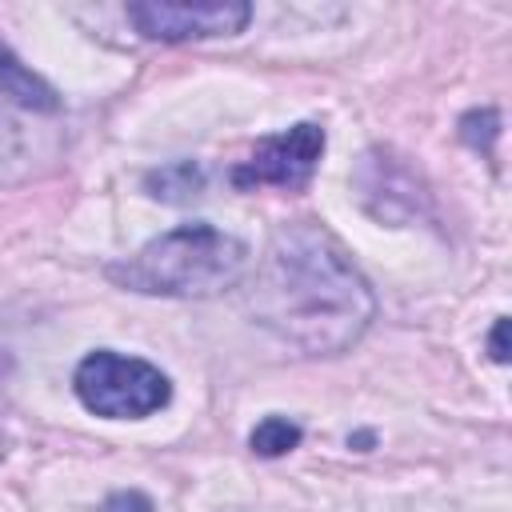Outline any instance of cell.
<instances>
[{"mask_svg": "<svg viewBox=\"0 0 512 512\" xmlns=\"http://www.w3.org/2000/svg\"><path fill=\"white\" fill-rule=\"evenodd\" d=\"M248 276L252 320L300 356H336L352 348L376 316L368 280L340 240L312 220L276 228Z\"/></svg>", "mask_w": 512, "mask_h": 512, "instance_id": "obj_1", "label": "cell"}, {"mask_svg": "<svg viewBox=\"0 0 512 512\" xmlns=\"http://www.w3.org/2000/svg\"><path fill=\"white\" fill-rule=\"evenodd\" d=\"M148 188H152V196L180 204V200L200 196V188H204V172H200L192 160H176V164H164L160 172H152V176H148Z\"/></svg>", "mask_w": 512, "mask_h": 512, "instance_id": "obj_7", "label": "cell"}, {"mask_svg": "<svg viewBox=\"0 0 512 512\" xmlns=\"http://www.w3.org/2000/svg\"><path fill=\"white\" fill-rule=\"evenodd\" d=\"M100 512H152V500H148L140 488H120V492H112V496L104 500Z\"/></svg>", "mask_w": 512, "mask_h": 512, "instance_id": "obj_10", "label": "cell"}, {"mask_svg": "<svg viewBox=\"0 0 512 512\" xmlns=\"http://www.w3.org/2000/svg\"><path fill=\"white\" fill-rule=\"evenodd\" d=\"M252 8L240 0H144L128 4V20L148 40H208L232 36L248 24Z\"/></svg>", "mask_w": 512, "mask_h": 512, "instance_id": "obj_4", "label": "cell"}, {"mask_svg": "<svg viewBox=\"0 0 512 512\" xmlns=\"http://www.w3.org/2000/svg\"><path fill=\"white\" fill-rule=\"evenodd\" d=\"M252 268V252L232 232L212 224H180L148 240L124 264H112L108 276L144 296H216L236 288Z\"/></svg>", "mask_w": 512, "mask_h": 512, "instance_id": "obj_2", "label": "cell"}, {"mask_svg": "<svg viewBox=\"0 0 512 512\" xmlns=\"http://www.w3.org/2000/svg\"><path fill=\"white\" fill-rule=\"evenodd\" d=\"M504 332H508V320H496V328H492V340H488V348H492V360H508V344H504Z\"/></svg>", "mask_w": 512, "mask_h": 512, "instance_id": "obj_11", "label": "cell"}, {"mask_svg": "<svg viewBox=\"0 0 512 512\" xmlns=\"http://www.w3.org/2000/svg\"><path fill=\"white\" fill-rule=\"evenodd\" d=\"M248 444H252L256 456H284V452H292L300 444V424H292L288 416H264L252 428Z\"/></svg>", "mask_w": 512, "mask_h": 512, "instance_id": "obj_8", "label": "cell"}, {"mask_svg": "<svg viewBox=\"0 0 512 512\" xmlns=\"http://www.w3.org/2000/svg\"><path fill=\"white\" fill-rule=\"evenodd\" d=\"M320 152H324V128L320 124H292L288 132H276V136H264L252 156L232 172V184L236 188H260V184H272V188H304L320 164Z\"/></svg>", "mask_w": 512, "mask_h": 512, "instance_id": "obj_5", "label": "cell"}, {"mask_svg": "<svg viewBox=\"0 0 512 512\" xmlns=\"http://www.w3.org/2000/svg\"><path fill=\"white\" fill-rule=\"evenodd\" d=\"M0 96H8L12 104L28 108V112H56V92L32 72L24 68L4 44H0Z\"/></svg>", "mask_w": 512, "mask_h": 512, "instance_id": "obj_6", "label": "cell"}, {"mask_svg": "<svg viewBox=\"0 0 512 512\" xmlns=\"http://www.w3.org/2000/svg\"><path fill=\"white\" fill-rule=\"evenodd\" d=\"M72 384H76L80 404L96 416H108V420L152 416L172 396V384L156 364H148L140 356H120L108 348L84 356Z\"/></svg>", "mask_w": 512, "mask_h": 512, "instance_id": "obj_3", "label": "cell"}, {"mask_svg": "<svg viewBox=\"0 0 512 512\" xmlns=\"http://www.w3.org/2000/svg\"><path fill=\"white\" fill-rule=\"evenodd\" d=\"M496 132H500V116H496L492 108H484V112H468V116L460 120V136H464L472 148H484V152H492V140H496Z\"/></svg>", "mask_w": 512, "mask_h": 512, "instance_id": "obj_9", "label": "cell"}]
</instances>
